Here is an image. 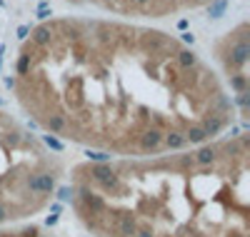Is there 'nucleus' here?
Masks as SVG:
<instances>
[{"mask_svg":"<svg viewBox=\"0 0 250 237\" xmlns=\"http://www.w3.org/2000/svg\"><path fill=\"white\" fill-rule=\"evenodd\" d=\"M13 90L40 130L120 158L188 150L235 122V100L190 45L110 18L38 23L18 50Z\"/></svg>","mask_w":250,"mask_h":237,"instance_id":"f257e3e1","label":"nucleus"},{"mask_svg":"<svg viewBox=\"0 0 250 237\" xmlns=\"http://www.w3.org/2000/svg\"><path fill=\"white\" fill-rule=\"evenodd\" d=\"M250 140L78 162L70 207L93 237H250Z\"/></svg>","mask_w":250,"mask_h":237,"instance_id":"f03ea898","label":"nucleus"},{"mask_svg":"<svg viewBox=\"0 0 250 237\" xmlns=\"http://www.w3.org/2000/svg\"><path fill=\"white\" fill-rule=\"evenodd\" d=\"M65 172L62 158L30 127L0 110V230L45 212Z\"/></svg>","mask_w":250,"mask_h":237,"instance_id":"7ed1b4c3","label":"nucleus"},{"mask_svg":"<svg viewBox=\"0 0 250 237\" xmlns=\"http://www.w3.org/2000/svg\"><path fill=\"white\" fill-rule=\"evenodd\" d=\"M78 8H95L110 15H125V18H170L180 13H190L198 8L210 5L213 0H65Z\"/></svg>","mask_w":250,"mask_h":237,"instance_id":"20e7f679","label":"nucleus"},{"mask_svg":"<svg viewBox=\"0 0 250 237\" xmlns=\"http://www.w3.org/2000/svg\"><path fill=\"white\" fill-rule=\"evenodd\" d=\"M248 28L245 23L238 28V33H233L228 38V45H230V55L238 58V62H245L248 60V38H245ZM225 70L230 73V82H233V90H235V98L240 100V113H245V90H248V73L245 68H233V62H225Z\"/></svg>","mask_w":250,"mask_h":237,"instance_id":"39448f33","label":"nucleus"},{"mask_svg":"<svg viewBox=\"0 0 250 237\" xmlns=\"http://www.w3.org/2000/svg\"><path fill=\"white\" fill-rule=\"evenodd\" d=\"M5 23H8V15H5L3 3H0V48H3V33H5Z\"/></svg>","mask_w":250,"mask_h":237,"instance_id":"423d86ee","label":"nucleus"},{"mask_svg":"<svg viewBox=\"0 0 250 237\" xmlns=\"http://www.w3.org/2000/svg\"><path fill=\"white\" fill-rule=\"evenodd\" d=\"M213 3H215V0H213Z\"/></svg>","mask_w":250,"mask_h":237,"instance_id":"0eeeda50","label":"nucleus"}]
</instances>
